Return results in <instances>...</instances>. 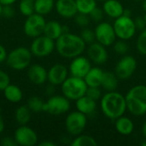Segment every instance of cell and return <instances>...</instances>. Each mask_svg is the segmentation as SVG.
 Masks as SVG:
<instances>
[{
	"label": "cell",
	"instance_id": "d6986e66",
	"mask_svg": "<svg viewBox=\"0 0 146 146\" xmlns=\"http://www.w3.org/2000/svg\"><path fill=\"white\" fill-rule=\"evenodd\" d=\"M124 7L118 0H106L103 4L104 14L111 19H116L123 15Z\"/></svg>",
	"mask_w": 146,
	"mask_h": 146
},
{
	"label": "cell",
	"instance_id": "e0dca14e",
	"mask_svg": "<svg viewBox=\"0 0 146 146\" xmlns=\"http://www.w3.org/2000/svg\"><path fill=\"white\" fill-rule=\"evenodd\" d=\"M55 9L57 14L65 19L74 18L78 13L75 0H56Z\"/></svg>",
	"mask_w": 146,
	"mask_h": 146
},
{
	"label": "cell",
	"instance_id": "e575fe53",
	"mask_svg": "<svg viewBox=\"0 0 146 146\" xmlns=\"http://www.w3.org/2000/svg\"><path fill=\"white\" fill-rule=\"evenodd\" d=\"M90 16L89 15L82 14V13H77V15L74 16V21L75 23L81 27H86L90 23Z\"/></svg>",
	"mask_w": 146,
	"mask_h": 146
},
{
	"label": "cell",
	"instance_id": "c3c4849f",
	"mask_svg": "<svg viewBox=\"0 0 146 146\" xmlns=\"http://www.w3.org/2000/svg\"><path fill=\"white\" fill-rule=\"evenodd\" d=\"M142 7H143V9H144V10L146 12V0H143Z\"/></svg>",
	"mask_w": 146,
	"mask_h": 146
},
{
	"label": "cell",
	"instance_id": "30bf717a",
	"mask_svg": "<svg viewBox=\"0 0 146 146\" xmlns=\"http://www.w3.org/2000/svg\"><path fill=\"white\" fill-rule=\"evenodd\" d=\"M45 23L46 21L44 15L34 13L27 17L23 25L24 33L27 37L33 38L38 37L44 33Z\"/></svg>",
	"mask_w": 146,
	"mask_h": 146
},
{
	"label": "cell",
	"instance_id": "9a60e30c",
	"mask_svg": "<svg viewBox=\"0 0 146 146\" xmlns=\"http://www.w3.org/2000/svg\"><path fill=\"white\" fill-rule=\"evenodd\" d=\"M86 53L89 60L98 65H102L105 63L109 58V54L106 50V46L97 41L89 44Z\"/></svg>",
	"mask_w": 146,
	"mask_h": 146
},
{
	"label": "cell",
	"instance_id": "b9f144b4",
	"mask_svg": "<svg viewBox=\"0 0 146 146\" xmlns=\"http://www.w3.org/2000/svg\"><path fill=\"white\" fill-rule=\"evenodd\" d=\"M7 56H8V52L6 49L2 44H0V63L5 62L7 59Z\"/></svg>",
	"mask_w": 146,
	"mask_h": 146
},
{
	"label": "cell",
	"instance_id": "7a4b0ae2",
	"mask_svg": "<svg viewBox=\"0 0 146 146\" xmlns=\"http://www.w3.org/2000/svg\"><path fill=\"white\" fill-rule=\"evenodd\" d=\"M100 108L103 114L110 120H116L127 110L125 97L116 91L107 92L102 96Z\"/></svg>",
	"mask_w": 146,
	"mask_h": 146
},
{
	"label": "cell",
	"instance_id": "603a6c76",
	"mask_svg": "<svg viewBox=\"0 0 146 146\" xmlns=\"http://www.w3.org/2000/svg\"><path fill=\"white\" fill-rule=\"evenodd\" d=\"M62 33V25H61L59 21L55 20L46 21L43 33L44 35L56 41Z\"/></svg>",
	"mask_w": 146,
	"mask_h": 146
},
{
	"label": "cell",
	"instance_id": "83f0119b",
	"mask_svg": "<svg viewBox=\"0 0 146 146\" xmlns=\"http://www.w3.org/2000/svg\"><path fill=\"white\" fill-rule=\"evenodd\" d=\"M70 145L72 146H97L98 142L93 137L81 133L75 136Z\"/></svg>",
	"mask_w": 146,
	"mask_h": 146
},
{
	"label": "cell",
	"instance_id": "f35d334b",
	"mask_svg": "<svg viewBox=\"0 0 146 146\" xmlns=\"http://www.w3.org/2000/svg\"><path fill=\"white\" fill-rule=\"evenodd\" d=\"M15 15V10L12 5H3L2 8V17L6 19L13 18Z\"/></svg>",
	"mask_w": 146,
	"mask_h": 146
},
{
	"label": "cell",
	"instance_id": "7bdbcfd3",
	"mask_svg": "<svg viewBox=\"0 0 146 146\" xmlns=\"http://www.w3.org/2000/svg\"><path fill=\"white\" fill-rule=\"evenodd\" d=\"M39 146H56V144L54 142L51 141H47V140H44L41 141L40 143H38Z\"/></svg>",
	"mask_w": 146,
	"mask_h": 146
},
{
	"label": "cell",
	"instance_id": "4316f807",
	"mask_svg": "<svg viewBox=\"0 0 146 146\" xmlns=\"http://www.w3.org/2000/svg\"><path fill=\"white\" fill-rule=\"evenodd\" d=\"M15 119L19 125H27L31 119V110L27 105L18 107L15 113Z\"/></svg>",
	"mask_w": 146,
	"mask_h": 146
},
{
	"label": "cell",
	"instance_id": "9c48e42d",
	"mask_svg": "<svg viewBox=\"0 0 146 146\" xmlns=\"http://www.w3.org/2000/svg\"><path fill=\"white\" fill-rule=\"evenodd\" d=\"M87 115L80 111H73L69 113L65 120V127L67 132L72 136L81 134L87 124Z\"/></svg>",
	"mask_w": 146,
	"mask_h": 146
},
{
	"label": "cell",
	"instance_id": "f546056e",
	"mask_svg": "<svg viewBox=\"0 0 146 146\" xmlns=\"http://www.w3.org/2000/svg\"><path fill=\"white\" fill-rule=\"evenodd\" d=\"M44 102L38 96H32L27 101V107L33 113H39L44 111Z\"/></svg>",
	"mask_w": 146,
	"mask_h": 146
},
{
	"label": "cell",
	"instance_id": "d590c367",
	"mask_svg": "<svg viewBox=\"0 0 146 146\" xmlns=\"http://www.w3.org/2000/svg\"><path fill=\"white\" fill-rule=\"evenodd\" d=\"M104 9L103 8H99V7H96L90 14H89V16H90V19L92 20L93 21L95 22H101L103 18H104Z\"/></svg>",
	"mask_w": 146,
	"mask_h": 146
},
{
	"label": "cell",
	"instance_id": "816d5d0a",
	"mask_svg": "<svg viewBox=\"0 0 146 146\" xmlns=\"http://www.w3.org/2000/svg\"><path fill=\"white\" fill-rule=\"evenodd\" d=\"M98 1H104H104H106V0H98Z\"/></svg>",
	"mask_w": 146,
	"mask_h": 146
},
{
	"label": "cell",
	"instance_id": "1f68e13d",
	"mask_svg": "<svg viewBox=\"0 0 146 146\" xmlns=\"http://www.w3.org/2000/svg\"><path fill=\"white\" fill-rule=\"evenodd\" d=\"M113 49L117 55L125 56L129 50V46L127 43V40L119 39L117 41H115V43L113 44Z\"/></svg>",
	"mask_w": 146,
	"mask_h": 146
},
{
	"label": "cell",
	"instance_id": "74e56055",
	"mask_svg": "<svg viewBox=\"0 0 146 146\" xmlns=\"http://www.w3.org/2000/svg\"><path fill=\"white\" fill-rule=\"evenodd\" d=\"M10 84L9 74L3 70L0 69V91H3Z\"/></svg>",
	"mask_w": 146,
	"mask_h": 146
},
{
	"label": "cell",
	"instance_id": "ab89813d",
	"mask_svg": "<svg viewBox=\"0 0 146 146\" xmlns=\"http://www.w3.org/2000/svg\"><path fill=\"white\" fill-rule=\"evenodd\" d=\"M1 145L2 146H17V143L15 139V138H11L9 136L3 137L1 140Z\"/></svg>",
	"mask_w": 146,
	"mask_h": 146
},
{
	"label": "cell",
	"instance_id": "8fae6325",
	"mask_svg": "<svg viewBox=\"0 0 146 146\" xmlns=\"http://www.w3.org/2000/svg\"><path fill=\"white\" fill-rule=\"evenodd\" d=\"M137 69L136 59L129 55L123 56L115 67V74L120 80L130 79Z\"/></svg>",
	"mask_w": 146,
	"mask_h": 146
},
{
	"label": "cell",
	"instance_id": "cb8c5ba5",
	"mask_svg": "<svg viewBox=\"0 0 146 146\" xmlns=\"http://www.w3.org/2000/svg\"><path fill=\"white\" fill-rule=\"evenodd\" d=\"M119 80H120L118 79V77L116 76V74L115 73L109 72V71H105L104 73V76H103L101 86L106 92L116 91V89L118 87V82H119Z\"/></svg>",
	"mask_w": 146,
	"mask_h": 146
},
{
	"label": "cell",
	"instance_id": "836d02e7",
	"mask_svg": "<svg viewBox=\"0 0 146 146\" xmlns=\"http://www.w3.org/2000/svg\"><path fill=\"white\" fill-rule=\"evenodd\" d=\"M81 38L84 40V42L86 44H90L93 42L96 41V37H95V32L94 30H92L90 28L86 27H83V30L80 33Z\"/></svg>",
	"mask_w": 146,
	"mask_h": 146
},
{
	"label": "cell",
	"instance_id": "ba28073f",
	"mask_svg": "<svg viewBox=\"0 0 146 146\" xmlns=\"http://www.w3.org/2000/svg\"><path fill=\"white\" fill-rule=\"evenodd\" d=\"M70 110V100L63 95H53L44 102V112L52 115H61Z\"/></svg>",
	"mask_w": 146,
	"mask_h": 146
},
{
	"label": "cell",
	"instance_id": "f6af8a7d",
	"mask_svg": "<svg viewBox=\"0 0 146 146\" xmlns=\"http://www.w3.org/2000/svg\"><path fill=\"white\" fill-rule=\"evenodd\" d=\"M4 128H5V124H4V121H3V118L0 113V134L4 131Z\"/></svg>",
	"mask_w": 146,
	"mask_h": 146
},
{
	"label": "cell",
	"instance_id": "bcb514c9",
	"mask_svg": "<svg viewBox=\"0 0 146 146\" xmlns=\"http://www.w3.org/2000/svg\"><path fill=\"white\" fill-rule=\"evenodd\" d=\"M123 15H127V16H131L132 15V12L129 9H124V12H123Z\"/></svg>",
	"mask_w": 146,
	"mask_h": 146
},
{
	"label": "cell",
	"instance_id": "52a82bcc",
	"mask_svg": "<svg viewBox=\"0 0 146 146\" xmlns=\"http://www.w3.org/2000/svg\"><path fill=\"white\" fill-rule=\"evenodd\" d=\"M56 49V41L42 34L33 38L30 50L37 57H45L50 55Z\"/></svg>",
	"mask_w": 146,
	"mask_h": 146
},
{
	"label": "cell",
	"instance_id": "f907efd6",
	"mask_svg": "<svg viewBox=\"0 0 146 146\" xmlns=\"http://www.w3.org/2000/svg\"><path fill=\"white\" fill-rule=\"evenodd\" d=\"M143 17H144V19H145V21H146V12H145V15H143Z\"/></svg>",
	"mask_w": 146,
	"mask_h": 146
},
{
	"label": "cell",
	"instance_id": "d6a6232c",
	"mask_svg": "<svg viewBox=\"0 0 146 146\" xmlns=\"http://www.w3.org/2000/svg\"><path fill=\"white\" fill-rule=\"evenodd\" d=\"M136 48L141 55L146 56V28L140 31V33L137 38Z\"/></svg>",
	"mask_w": 146,
	"mask_h": 146
},
{
	"label": "cell",
	"instance_id": "484cf974",
	"mask_svg": "<svg viewBox=\"0 0 146 146\" xmlns=\"http://www.w3.org/2000/svg\"><path fill=\"white\" fill-rule=\"evenodd\" d=\"M55 0H34L35 13L46 15L55 8Z\"/></svg>",
	"mask_w": 146,
	"mask_h": 146
},
{
	"label": "cell",
	"instance_id": "681fc988",
	"mask_svg": "<svg viewBox=\"0 0 146 146\" xmlns=\"http://www.w3.org/2000/svg\"><path fill=\"white\" fill-rule=\"evenodd\" d=\"M2 8H3V5L0 3V18L2 17Z\"/></svg>",
	"mask_w": 146,
	"mask_h": 146
},
{
	"label": "cell",
	"instance_id": "8d00e7d4",
	"mask_svg": "<svg viewBox=\"0 0 146 146\" xmlns=\"http://www.w3.org/2000/svg\"><path fill=\"white\" fill-rule=\"evenodd\" d=\"M86 95L91 98L92 99L98 101L100 100L102 98V92L99 87H88Z\"/></svg>",
	"mask_w": 146,
	"mask_h": 146
},
{
	"label": "cell",
	"instance_id": "f5cc1de1",
	"mask_svg": "<svg viewBox=\"0 0 146 146\" xmlns=\"http://www.w3.org/2000/svg\"><path fill=\"white\" fill-rule=\"evenodd\" d=\"M135 1H143V0H135Z\"/></svg>",
	"mask_w": 146,
	"mask_h": 146
},
{
	"label": "cell",
	"instance_id": "2e32d148",
	"mask_svg": "<svg viewBox=\"0 0 146 146\" xmlns=\"http://www.w3.org/2000/svg\"><path fill=\"white\" fill-rule=\"evenodd\" d=\"M68 68L65 65L56 63L48 70L47 80L53 86H61L68 77Z\"/></svg>",
	"mask_w": 146,
	"mask_h": 146
},
{
	"label": "cell",
	"instance_id": "7402d4cb",
	"mask_svg": "<svg viewBox=\"0 0 146 146\" xmlns=\"http://www.w3.org/2000/svg\"><path fill=\"white\" fill-rule=\"evenodd\" d=\"M104 71L98 68L94 67L89 70V72L85 76L84 80L88 87H100Z\"/></svg>",
	"mask_w": 146,
	"mask_h": 146
},
{
	"label": "cell",
	"instance_id": "ac0fdd59",
	"mask_svg": "<svg viewBox=\"0 0 146 146\" xmlns=\"http://www.w3.org/2000/svg\"><path fill=\"white\" fill-rule=\"evenodd\" d=\"M27 77L29 80L34 85H43L47 80L48 71L39 64H33L28 67Z\"/></svg>",
	"mask_w": 146,
	"mask_h": 146
},
{
	"label": "cell",
	"instance_id": "7dc6e473",
	"mask_svg": "<svg viewBox=\"0 0 146 146\" xmlns=\"http://www.w3.org/2000/svg\"><path fill=\"white\" fill-rule=\"evenodd\" d=\"M142 134L146 139V121L143 124V127H142Z\"/></svg>",
	"mask_w": 146,
	"mask_h": 146
},
{
	"label": "cell",
	"instance_id": "5bb4252c",
	"mask_svg": "<svg viewBox=\"0 0 146 146\" xmlns=\"http://www.w3.org/2000/svg\"><path fill=\"white\" fill-rule=\"evenodd\" d=\"M92 62L88 57L83 56H79L72 59L68 71L72 76L84 79L89 70L92 68Z\"/></svg>",
	"mask_w": 146,
	"mask_h": 146
},
{
	"label": "cell",
	"instance_id": "277c9868",
	"mask_svg": "<svg viewBox=\"0 0 146 146\" xmlns=\"http://www.w3.org/2000/svg\"><path fill=\"white\" fill-rule=\"evenodd\" d=\"M87 88L88 86L84 79L72 75L68 77L61 85L62 95L70 101H76L86 95Z\"/></svg>",
	"mask_w": 146,
	"mask_h": 146
},
{
	"label": "cell",
	"instance_id": "8992f818",
	"mask_svg": "<svg viewBox=\"0 0 146 146\" xmlns=\"http://www.w3.org/2000/svg\"><path fill=\"white\" fill-rule=\"evenodd\" d=\"M113 27L119 39L129 40L136 33L137 28L134 23V20L131 16H127L125 15L115 19Z\"/></svg>",
	"mask_w": 146,
	"mask_h": 146
},
{
	"label": "cell",
	"instance_id": "6da1fadb",
	"mask_svg": "<svg viewBox=\"0 0 146 146\" xmlns=\"http://www.w3.org/2000/svg\"><path fill=\"white\" fill-rule=\"evenodd\" d=\"M86 44L80 35L67 33H62L56 40V50L57 53L68 59L80 56L86 50Z\"/></svg>",
	"mask_w": 146,
	"mask_h": 146
},
{
	"label": "cell",
	"instance_id": "ffe728a7",
	"mask_svg": "<svg viewBox=\"0 0 146 146\" xmlns=\"http://www.w3.org/2000/svg\"><path fill=\"white\" fill-rule=\"evenodd\" d=\"M75 106L78 111L88 115L92 114L97 109V101L92 99L86 95L80 98L75 101Z\"/></svg>",
	"mask_w": 146,
	"mask_h": 146
},
{
	"label": "cell",
	"instance_id": "5b68a950",
	"mask_svg": "<svg viewBox=\"0 0 146 146\" xmlns=\"http://www.w3.org/2000/svg\"><path fill=\"white\" fill-rule=\"evenodd\" d=\"M33 54L30 49L26 47H17L8 53L6 62L14 70H24L30 66Z\"/></svg>",
	"mask_w": 146,
	"mask_h": 146
},
{
	"label": "cell",
	"instance_id": "d4e9b609",
	"mask_svg": "<svg viewBox=\"0 0 146 146\" xmlns=\"http://www.w3.org/2000/svg\"><path fill=\"white\" fill-rule=\"evenodd\" d=\"M3 92L5 98L10 103H14V104L19 103L20 101H21L23 98V93L21 89L13 84H9Z\"/></svg>",
	"mask_w": 146,
	"mask_h": 146
},
{
	"label": "cell",
	"instance_id": "4dcf8cb0",
	"mask_svg": "<svg viewBox=\"0 0 146 146\" xmlns=\"http://www.w3.org/2000/svg\"><path fill=\"white\" fill-rule=\"evenodd\" d=\"M19 9L26 17L34 14V0H21L19 3Z\"/></svg>",
	"mask_w": 146,
	"mask_h": 146
},
{
	"label": "cell",
	"instance_id": "f1b7e54d",
	"mask_svg": "<svg viewBox=\"0 0 146 146\" xmlns=\"http://www.w3.org/2000/svg\"><path fill=\"white\" fill-rule=\"evenodd\" d=\"M78 13L89 15L96 7L97 0H75Z\"/></svg>",
	"mask_w": 146,
	"mask_h": 146
},
{
	"label": "cell",
	"instance_id": "3957f363",
	"mask_svg": "<svg viewBox=\"0 0 146 146\" xmlns=\"http://www.w3.org/2000/svg\"><path fill=\"white\" fill-rule=\"evenodd\" d=\"M127 110L135 116L146 114V86L137 85L133 86L125 96Z\"/></svg>",
	"mask_w": 146,
	"mask_h": 146
},
{
	"label": "cell",
	"instance_id": "7c38bea8",
	"mask_svg": "<svg viewBox=\"0 0 146 146\" xmlns=\"http://www.w3.org/2000/svg\"><path fill=\"white\" fill-rule=\"evenodd\" d=\"M94 32L96 41L106 47L112 45L115 43V38H117L113 25L109 22H99L96 26Z\"/></svg>",
	"mask_w": 146,
	"mask_h": 146
},
{
	"label": "cell",
	"instance_id": "ee69618b",
	"mask_svg": "<svg viewBox=\"0 0 146 146\" xmlns=\"http://www.w3.org/2000/svg\"><path fill=\"white\" fill-rule=\"evenodd\" d=\"M16 0H0V3L3 5H13L14 3H15Z\"/></svg>",
	"mask_w": 146,
	"mask_h": 146
},
{
	"label": "cell",
	"instance_id": "4fadbf2b",
	"mask_svg": "<svg viewBox=\"0 0 146 146\" xmlns=\"http://www.w3.org/2000/svg\"><path fill=\"white\" fill-rule=\"evenodd\" d=\"M14 138L17 145L33 146L38 144V135L36 132L27 125H20L15 132Z\"/></svg>",
	"mask_w": 146,
	"mask_h": 146
},
{
	"label": "cell",
	"instance_id": "44dd1931",
	"mask_svg": "<svg viewBox=\"0 0 146 146\" xmlns=\"http://www.w3.org/2000/svg\"><path fill=\"white\" fill-rule=\"evenodd\" d=\"M115 121V130L121 135L128 136L133 133L134 130V123L129 117L124 116L123 115Z\"/></svg>",
	"mask_w": 146,
	"mask_h": 146
},
{
	"label": "cell",
	"instance_id": "60d3db41",
	"mask_svg": "<svg viewBox=\"0 0 146 146\" xmlns=\"http://www.w3.org/2000/svg\"><path fill=\"white\" fill-rule=\"evenodd\" d=\"M134 23H135V26H136V28L137 30H139V31H142L144 29L146 28V21H145L144 17H137L135 20H134Z\"/></svg>",
	"mask_w": 146,
	"mask_h": 146
}]
</instances>
